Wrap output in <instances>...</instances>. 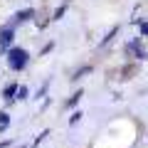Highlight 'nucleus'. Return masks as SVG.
<instances>
[{
    "label": "nucleus",
    "mask_w": 148,
    "mask_h": 148,
    "mask_svg": "<svg viewBox=\"0 0 148 148\" xmlns=\"http://www.w3.org/2000/svg\"><path fill=\"white\" fill-rule=\"evenodd\" d=\"M15 40V27L12 25H3L0 27V52H8Z\"/></svg>",
    "instance_id": "f03ea898"
},
{
    "label": "nucleus",
    "mask_w": 148,
    "mask_h": 148,
    "mask_svg": "<svg viewBox=\"0 0 148 148\" xmlns=\"http://www.w3.org/2000/svg\"><path fill=\"white\" fill-rule=\"evenodd\" d=\"M10 126V114L8 111H0V133H5Z\"/></svg>",
    "instance_id": "9d476101"
},
{
    "label": "nucleus",
    "mask_w": 148,
    "mask_h": 148,
    "mask_svg": "<svg viewBox=\"0 0 148 148\" xmlns=\"http://www.w3.org/2000/svg\"><path fill=\"white\" fill-rule=\"evenodd\" d=\"M126 54H128V57H131V59H138V62H143V59L148 57V54H146V49L141 47V37H138V40H133V42H128V45H126Z\"/></svg>",
    "instance_id": "7ed1b4c3"
},
{
    "label": "nucleus",
    "mask_w": 148,
    "mask_h": 148,
    "mask_svg": "<svg viewBox=\"0 0 148 148\" xmlns=\"http://www.w3.org/2000/svg\"><path fill=\"white\" fill-rule=\"evenodd\" d=\"M20 148H22V146H20Z\"/></svg>",
    "instance_id": "dca6fc26"
},
{
    "label": "nucleus",
    "mask_w": 148,
    "mask_h": 148,
    "mask_svg": "<svg viewBox=\"0 0 148 148\" xmlns=\"http://www.w3.org/2000/svg\"><path fill=\"white\" fill-rule=\"evenodd\" d=\"M17 82H12V84H8L5 89H3V99L8 101V104H15V91H17Z\"/></svg>",
    "instance_id": "39448f33"
},
{
    "label": "nucleus",
    "mask_w": 148,
    "mask_h": 148,
    "mask_svg": "<svg viewBox=\"0 0 148 148\" xmlns=\"http://www.w3.org/2000/svg\"><path fill=\"white\" fill-rule=\"evenodd\" d=\"M12 146V141H0V148H10Z\"/></svg>",
    "instance_id": "4468645a"
},
{
    "label": "nucleus",
    "mask_w": 148,
    "mask_h": 148,
    "mask_svg": "<svg viewBox=\"0 0 148 148\" xmlns=\"http://www.w3.org/2000/svg\"><path fill=\"white\" fill-rule=\"evenodd\" d=\"M82 96H84V91H82V89H79V91H74V94H72V96H69V99H67V101H64V104H67V106H69V109H72V106H77V104H79V101H82Z\"/></svg>",
    "instance_id": "1a4fd4ad"
},
{
    "label": "nucleus",
    "mask_w": 148,
    "mask_h": 148,
    "mask_svg": "<svg viewBox=\"0 0 148 148\" xmlns=\"http://www.w3.org/2000/svg\"><path fill=\"white\" fill-rule=\"evenodd\" d=\"M116 35H119V25H114V27H111L109 32H106V37H104V40L99 42V47H106V45H109V42H111V40H114Z\"/></svg>",
    "instance_id": "0eeeda50"
},
{
    "label": "nucleus",
    "mask_w": 148,
    "mask_h": 148,
    "mask_svg": "<svg viewBox=\"0 0 148 148\" xmlns=\"http://www.w3.org/2000/svg\"><path fill=\"white\" fill-rule=\"evenodd\" d=\"M64 12H67V5H62V8H57V10H54V15H52V20H59V17H62Z\"/></svg>",
    "instance_id": "ddd939ff"
},
{
    "label": "nucleus",
    "mask_w": 148,
    "mask_h": 148,
    "mask_svg": "<svg viewBox=\"0 0 148 148\" xmlns=\"http://www.w3.org/2000/svg\"><path fill=\"white\" fill-rule=\"evenodd\" d=\"M5 54H8V67L12 72H22L27 67V62H30V52L25 47H10Z\"/></svg>",
    "instance_id": "f257e3e1"
},
{
    "label": "nucleus",
    "mask_w": 148,
    "mask_h": 148,
    "mask_svg": "<svg viewBox=\"0 0 148 148\" xmlns=\"http://www.w3.org/2000/svg\"><path fill=\"white\" fill-rule=\"evenodd\" d=\"M94 72V67H91V64H86V67H82V69H77V72L72 74V82H79L82 77H86V74H91Z\"/></svg>",
    "instance_id": "423d86ee"
},
{
    "label": "nucleus",
    "mask_w": 148,
    "mask_h": 148,
    "mask_svg": "<svg viewBox=\"0 0 148 148\" xmlns=\"http://www.w3.org/2000/svg\"><path fill=\"white\" fill-rule=\"evenodd\" d=\"M49 136V128H45V131H40V136H35V141H32V146L30 148H40V143L45 141V138Z\"/></svg>",
    "instance_id": "9b49d317"
},
{
    "label": "nucleus",
    "mask_w": 148,
    "mask_h": 148,
    "mask_svg": "<svg viewBox=\"0 0 148 148\" xmlns=\"http://www.w3.org/2000/svg\"><path fill=\"white\" fill-rule=\"evenodd\" d=\"M32 17H35V10H32V8H27V10H20V12H15V15H12L10 25H12V27H15V25H25V22H30Z\"/></svg>",
    "instance_id": "20e7f679"
},
{
    "label": "nucleus",
    "mask_w": 148,
    "mask_h": 148,
    "mask_svg": "<svg viewBox=\"0 0 148 148\" xmlns=\"http://www.w3.org/2000/svg\"><path fill=\"white\" fill-rule=\"evenodd\" d=\"M82 116H84V114H82V111H74L72 116H69V126H77V123L82 121Z\"/></svg>",
    "instance_id": "f8f14e48"
},
{
    "label": "nucleus",
    "mask_w": 148,
    "mask_h": 148,
    "mask_svg": "<svg viewBox=\"0 0 148 148\" xmlns=\"http://www.w3.org/2000/svg\"><path fill=\"white\" fill-rule=\"evenodd\" d=\"M25 99H30V89H27L25 84H20L17 91H15V101H25Z\"/></svg>",
    "instance_id": "6e6552de"
},
{
    "label": "nucleus",
    "mask_w": 148,
    "mask_h": 148,
    "mask_svg": "<svg viewBox=\"0 0 148 148\" xmlns=\"http://www.w3.org/2000/svg\"><path fill=\"white\" fill-rule=\"evenodd\" d=\"M141 37H148V25H143V30H141Z\"/></svg>",
    "instance_id": "2eb2a0df"
}]
</instances>
